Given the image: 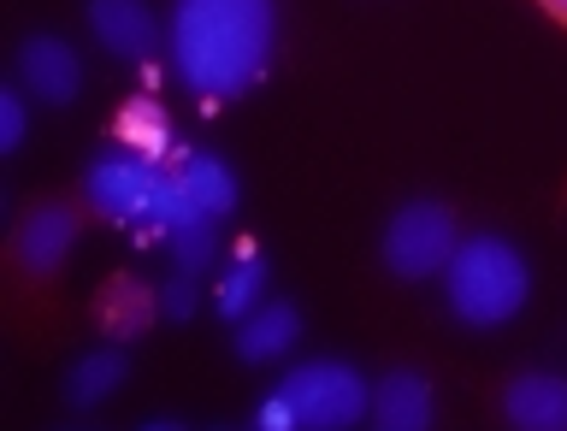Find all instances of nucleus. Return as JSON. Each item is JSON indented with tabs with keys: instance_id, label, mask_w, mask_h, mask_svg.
Listing matches in <instances>:
<instances>
[{
	"instance_id": "obj_4",
	"label": "nucleus",
	"mask_w": 567,
	"mask_h": 431,
	"mask_svg": "<svg viewBox=\"0 0 567 431\" xmlns=\"http://www.w3.org/2000/svg\"><path fill=\"white\" fill-rule=\"evenodd\" d=\"M272 390L296 408V425H313V431H349L372 414V384L349 361H331V355L290 367Z\"/></svg>"
},
{
	"instance_id": "obj_13",
	"label": "nucleus",
	"mask_w": 567,
	"mask_h": 431,
	"mask_svg": "<svg viewBox=\"0 0 567 431\" xmlns=\"http://www.w3.org/2000/svg\"><path fill=\"white\" fill-rule=\"evenodd\" d=\"M177 177H184V189L195 195V207L213 213V219H225L230 207L243 202V184H237V172L225 166L219 154H177Z\"/></svg>"
},
{
	"instance_id": "obj_20",
	"label": "nucleus",
	"mask_w": 567,
	"mask_h": 431,
	"mask_svg": "<svg viewBox=\"0 0 567 431\" xmlns=\"http://www.w3.org/2000/svg\"><path fill=\"white\" fill-rule=\"evenodd\" d=\"M255 425H272V431H290V425H296V408H290V402H284V397H278V390H272V397H266V402L255 408Z\"/></svg>"
},
{
	"instance_id": "obj_19",
	"label": "nucleus",
	"mask_w": 567,
	"mask_h": 431,
	"mask_svg": "<svg viewBox=\"0 0 567 431\" xmlns=\"http://www.w3.org/2000/svg\"><path fill=\"white\" fill-rule=\"evenodd\" d=\"M159 314L166 319H189L195 314V278L177 273L172 284H159Z\"/></svg>"
},
{
	"instance_id": "obj_9",
	"label": "nucleus",
	"mask_w": 567,
	"mask_h": 431,
	"mask_svg": "<svg viewBox=\"0 0 567 431\" xmlns=\"http://www.w3.org/2000/svg\"><path fill=\"white\" fill-rule=\"evenodd\" d=\"M372 420L384 431H425L437 420V397L432 379L420 367H390L379 384H372Z\"/></svg>"
},
{
	"instance_id": "obj_17",
	"label": "nucleus",
	"mask_w": 567,
	"mask_h": 431,
	"mask_svg": "<svg viewBox=\"0 0 567 431\" xmlns=\"http://www.w3.org/2000/svg\"><path fill=\"white\" fill-rule=\"evenodd\" d=\"M260 301H266V260H260V255H243V260L225 273V284H219V314L237 326L243 314L260 308Z\"/></svg>"
},
{
	"instance_id": "obj_6",
	"label": "nucleus",
	"mask_w": 567,
	"mask_h": 431,
	"mask_svg": "<svg viewBox=\"0 0 567 431\" xmlns=\"http://www.w3.org/2000/svg\"><path fill=\"white\" fill-rule=\"evenodd\" d=\"M78 230H83V213L71 207V202L30 207L24 219H18V230H12L18 273H24V278H53L71 260V248H78Z\"/></svg>"
},
{
	"instance_id": "obj_14",
	"label": "nucleus",
	"mask_w": 567,
	"mask_h": 431,
	"mask_svg": "<svg viewBox=\"0 0 567 431\" xmlns=\"http://www.w3.org/2000/svg\"><path fill=\"white\" fill-rule=\"evenodd\" d=\"M124 372H131V355H124V343L89 349L83 361L65 372V402H71V408H95V402H106V397H113V390L124 384Z\"/></svg>"
},
{
	"instance_id": "obj_15",
	"label": "nucleus",
	"mask_w": 567,
	"mask_h": 431,
	"mask_svg": "<svg viewBox=\"0 0 567 431\" xmlns=\"http://www.w3.org/2000/svg\"><path fill=\"white\" fill-rule=\"evenodd\" d=\"M113 136L124 142L131 154H142V160H166V154H184L177 148V136H172V119H166V106L159 101H124V113H118V124H113Z\"/></svg>"
},
{
	"instance_id": "obj_16",
	"label": "nucleus",
	"mask_w": 567,
	"mask_h": 431,
	"mask_svg": "<svg viewBox=\"0 0 567 431\" xmlns=\"http://www.w3.org/2000/svg\"><path fill=\"white\" fill-rule=\"evenodd\" d=\"M166 248H172V260H177V273H189V278H202L213 260H219V219H189V225H177L166 230Z\"/></svg>"
},
{
	"instance_id": "obj_2",
	"label": "nucleus",
	"mask_w": 567,
	"mask_h": 431,
	"mask_svg": "<svg viewBox=\"0 0 567 431\" xmlns=\"http://www.w3.org/2000/svg\"><path fill=\"white\" fill-rule=\"evenodd\" d=\"M443 301H450V314L473 331L508 326V319L532 301V266L508 237L473 230V237L455 243L450 266H443Z\"/></svg>"
},
{
	"instance_id": "obj_1",
	"label": "nucleus",
	"mask_w": 567,
	"mask_h": 431,
	"mask_svg": "<svg viewBox=\"0 0 567 431\" xmlns=\"http://www.w3.org/2000/svg\"><path fill=\"white\" fill-rule=\"evenodd\" d=\"M278 48V0H177L172 65L202 101L248 95Z\"/></svg>"
},
{
	"instance_id": "obj_22",
	"label": "nucleus",
	"mask_w": 567,
	"mask_h": 431,
	"mask_svg": "<svg viewBox=\"0 0 567 431\" xmlns=\"http://www.w3.org/2000/svg\"><path fill=\"white\" fill-rule=\"evenodd\" d=\"M561 202H567V195H561Z\"/></svg>"
},
{
	"instance_id": "obj_21",
	"label": "nucleus",
	"mask_w": 567,
	"mask_h": 431,
	"mask_svg": "<svg viewBox=\"0 0 567 431\" xmlns=\"http://www.w3.org/2000/svg\"><path fill=\"white\" fill-rule=\"evenodd\" d=\"M532 7H538L556 30H567V0H532Z\"/></svg>"
},
{
	"instance_id": "obj_8",
	"label": "nucleus",
	"mask_w": 567,
	"mask_h": 431,
	"mask_svg": "<svg viewBox=\"0 0 567 431\" xmlns=\"http://www.w3.org/2000/svg\"><path fill=\"white\" fill-rule=\"evenodd\" d=\"M89 30L113 60H148L159 48V18L148 0H89Z\"/></svg>"
},
{
	"instance_id": "obj_12",
	"label": "nucleus",
	"mask_w": 567,
	"mask_h": 431,
	"mask_svg": "<svg viewBox=\"0 0 567 431\" xmlns=\"http://www.w3.org/2000/svg\"><path fill=\"white\" fill-rule=\"evenodd\" d=\"M154 314H159V296L154 290H142L136 278H113L101 290L95 326H101V337H113V343H136V337L148 331Z\"/></svg>"
},
{
	"instance_id": "obj_10",
	"label": "nucleus",
	"mask_w": 567,
	"mask_h": 431,
	"mask_svg": "<svg viewBox=\"0 0 567 431\" xmlns=\"http://www.w3.org/2000/svg\"><path fill=\"white\" fill-rule=\"evenodd\" d=\"M503 420L520 431H567V379L561 372H514L503 384Z\"/></svg>"
},
{
	"instance_id": "obj_11",
	"label": "nucleus",
	"mask_w": 567,
	"mask_h": 431,
	"mask_svg": "<svg viewBox=\"0 0 567 431\" xmlns=\"http://www.w3.org/2000/svg\"><path fill=\"white\" fill-rule=\"evenodd\" d=\"M296 343H301V308H296V301H260L255 314L237 319L230 355L248 361V367H266V361H278V355L296 349Z\"/></svg>"
},
{
	"instance_id": "obj_3",
	"label": "nucleus",
	"mask_w": 567,
	"mask_h": 431,
	"mask_svg": "<svg viewBox=\"0 0 567 431\" xmlns=\"http://www.w3.org/2000/svg\"><path fill=\"white\" fill-rule=\"evenodd\" d=\"M83 195L89 207L106 213V219L118 225H148V230H177L189 219H202V207H195V195L184 189V177L177 166H159V160H142V154H101L95 166L83 172ZM213 219V213H207Z\"/></svg>"
},
{
	"instance_id": "obj_7",
	"label": "nucleus",
	"mask_w": 567,
	"mask_h": 431,
	"mask_svg": "<svg viewBox=\"0 0 567 431\" xmlns=\"http://www.w3.org/2000/svg\"><path fill=\"white\" fill-rule=\"evenodd\" d=\"M18 83H24L35 101H48V106H71L78 89H83L78 48L60 42V35H30V42L18 48Z\"/></svg>"
},
{
	"instance_id": "obj_5",
	"label": "nucleus",
	"mask_w": 567,
	"mask_h": 431,
	"mask_svg": "<svg viewBox=\"0 0 567 431\" xmlns=\"http://www.w3.org/2000/svg\"><path fill=\"white\" fill-rule=\"evenodd\" d=\"M461 243V225H455V207L450 202H432V195H420V202H402L396 213L384 219V237H379V255L396 278L420 284V278H443V266H450Z\"/></svg>"
},
{
	"instance_id": "obj_18",
	"label": "nucleus",
	"mask_w": 567,
	"mask_h": 431,
	"mask_svg": "<svg viewBox=\"0 0 567 431\" xmlns=\"http://www.w3.org/2000/svg\"><path fill=\"white\" fill-rule=\"evenodd\" d=\"M24 131H30L24 89H0V154H18V148H24Z\"/></svg>"
}]
</instances>
